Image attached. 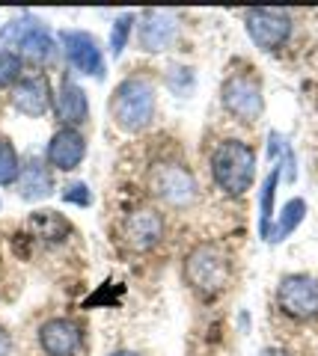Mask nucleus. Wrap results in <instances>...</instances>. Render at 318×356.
I'll return each mask as SVG.
<instances>
[{
	"label": "nucleus",
	"instance_id": "1a4fd4ad",
	"mask_svg": "<svg viewBox=\"0 0 318 356\" xmlns=\"http://www.w3.org/2000/svg\"><path fill=\"white\" fill-rule=\"evenodd\" d=\"M119 232H122V241L131 250L146 252L152 247H158L161 238H164V217L152 208H137L122 220Z\"/></svg>",
	"mask_w": 318,
	"mask_h": 356
},
{
	"label": "nucleus",
	"instance_id": "f257e3e1",
	"mask_svg": "<svg viewBox=\"0 0 318 356\" xmlns=\"http://www.w3.org/2000/svg\"><path fill=\"white\" fill-rule=\"evenodd\" d=\"M212 175L229 196L247 193L256 178V152L241 140H223L212 154Z\"/></svg>",
	"mask_w": 318,
	"mask_h": 356
},
{
	"label": "nucleus",
	"instance_id": "b1692460",
	"mask_svg": "<svg viewBox=\"0 0 318 356\" xmlns=\"http://www.w3.org/2000/svg\"><path fill=\"white\" fill-rule=\"evenodd\" d=\"M9 348H13V341H9V332L0 327V356H9Z\"/></svg>",
	"mask_w": 318,
	"mask_h": 356
},
{
	"label": "nucleus",
	"instance_id": "0eeeda50",
	"mask_svg": "<svg viewBox=\"0 0 318 356\" xmlns=\"http://www.w3.org/2000/svg\"><path fill=\"white\" fill-rule=\"evenodd\" d=\"M247 33L253 39L256 48L262 51H273L280 44H286V39L292 36V18L283 9H250L247 18Z\"/></svg>",
	"mask_w": 318,
	"mask_h": 356
},
{
	"label": "nucleus",
	"instance_id": "4468645a",
	"mask_svg": "<svg viewBox=\"0 0 318 356\" xmlns=\"http://www.w3.org/2000/svg\"><path fill=\"white\" fill-rule=\"evenodd\" d=\"M48 163L54 170H74L84 154H86V140L78 128H60L48 143Z\"/></svg>",
	"mask_w": 318,
	"mask_h": 356
},
{
	"label": "nucleus",
	"instance_id": "6e6552de",
	"mask_svg": "<svg viewBox=\"0 0 318 356\" xmlns=\"http://www.w3.org/2000/svg\"><path fill=\"white\" fill-rule=\"evenodd\" d=\"M223 107L241 122H253L262 116L265 98H262V86L256 77L250 74H232L223 83Z\"/></svg>",
	"mask_w": 318,
	"mask_h": 356
},
{
	"label": "nucleus",
	"instance_id": "f3484780",
	"mask_svg": "<svg viewBox=\"0 0 318 356\" xmlns=\"http://www.w3.org/2000/svg\"><path fill=\"white\" fill-rule=\"evenodd\" d=\"M303 214H306V202H303V199H289V202L283 205L277 222H273V229H271V238H268V241H271V243L286 241L292 232L303 222Z\"/></svg>",
	"mask_w": 318,
	"mask_h": 356
},
{
	"label": "nucleus",
	"instance_id": "6ab92c4d",
	"mask_svg": "<svg viewBox=\"0 0 318 356\" xmlns=\"http://www.w3.org/2000/svg\"><path fill=\"white\" fill-rule=\"evenodd\" d=\"M30 226L39 238H45V241H60V238L69 235V229H72L57 211H36L33 220H30Z\"/></svg>",
	"mask_w": 318,
	"mask_h": 356
},
{
	"label": "nucleus",
	"instance_id": "2eb2a0df",
	"mask_svg": "<svg viewBox=\"0 0 318 356\" xmlns=\"http://www.w3.org/2000/svg\"><path fill=\"white\" fill-rule=\"evenodd\" d=\"M54 110H57V119L65 128L81 125V122H86V116H90V104H86L84 89L78 83H72V81H63Z\"/></svg>",
	"mask_w": 318,
	"mask_h": 356
},
{
	"label": "nucleus",
	"instance_id": "39448f33",
	"mask_svg": "<svg viewBox=\"0 0 318 356\" xmlns=\"http://www.w3.org/2000/svg\"><path fill=\"white\" fill-rule=\"evenodd\" d=\"M0 42H13L15 48H21L24 57L36 60V63L54 57V36L39 18H30V15L9 21L3 33H0Z\"/></svg>",
	"mask_w": 318,
	"mask_h": 356
},
{
	"label": "nucleus",
	"instance_id": "5701e85b",
	"mask_svg": "<svg viewBox=\"0 0 318 356\" xmlns=\"http://www.w3.org/2000/svg\"><path fill=\"white\" fill-rule=\"evenodd\" d=\"M63 199H65V202H74V205H90L93 202V196H90V191H86V184H81V181H74V184L65 187Z\"/></svg>",
	"mask_w": 318,
	"mask_h": 356
},
{
	"label": "nucleus",
	"instance_id": "aec40b11",
	"mask_svg": "<svg viewBox=\"0 0 318 356\" xmlns=\"http://www.w3.org/2000/svg\"><path fill=\"white\" fill-rule=\"evenodd\" d=\"M18 175H21V163H18L13 143L0 140V184H13L18 181Z\"/></svg>",
	"mask_w": 318,
	"mask_h": 356
},
{
	"label": "nucleus",
	"instance_id": "ddd939ff",
	"mask_svg": "<svg viewBox=\"0 0 318 356\" xmlns=\"http://www.w3.org/2000/svg\"><path fill=\"white\" fill-rule=\"evenodd\" d=\"M13 104L18 113L24 116H45L48 107H51V83L45 74H30L24 81H18L13 89Z\"/></svg>",
	"mask_w": 318,
	"mask_h": 356
},
{
	"label": "nucleus",
	"instance_id": "20e7f679",
	"mask_svg": "<svg viewBox=\"0 0 318 356\" xmlns=\"http://www.w3.org/2000/svg\"><path fill=\"white\" fill-rule=\"evenodd\" d=\"M149 191L155 193L161 202L182 208V205L193 202L196 181L182 163H155L149 170Z\"/></svg>",
	"mask_w": 318,
	"mask_h": 356
},
{
	"label": "nucleus",
	"instance_id": "423d86ee",
	"mask_svg": "<svg viewBox=\"0 0 318 356\" xmlns=\"http://www.w3.org/2000/svg\"><path fill=\"white\" fill-rule=\"evenodd\" d=\"M277 303L294 321H310L318 315V280L306 273H292L277 288Z\"/></svg>",
	"mask_w": 318,
	"mask_h": 356
},
{
	"label": "nucleus",
	"instance_id": "393cba45",
	"mask_svg": "<svg viewBox=\"0 0 318 356\" xmlns=\"http://www.w3.org/2000/svg\"><path fill=\"white\" fill-rule=\"evenodd\" d=\"M111 356H140V353H134V350H116V353H111Z\"/></svg>",
	"mask_w": 318,
	"mask_h": 356
},
{
	"label": "nucleus",
	"instance_id": "412c9836",
	"mask_svg": "<svg viewBox=\"0 0 318 356\" xmlns=\"http://www.w3.org/2000/svg\"><path fill=\"white\" fill-rule=\"evenodd\" d=\"M131 27H134V15H131V13L119 15V18L113 21V30H111V54H113V57H119V54L125 51Z\"/></svg>",
	"mask_w": 318,
	"mask_h": 356
},
{
	"label": "nucleus",
	"instance_id": "9b49d317",
	"mask_svg": "<svg viewBox=\"0 0 318 356\" xmlns=\"http://www.w3.org/2000/svg\"><path fill=\"white\" fill-rule=\"evenodd\" d=\"M39 344L48 356H78L84 332L69 318H51L39 327Z\"/></svg>",
	"mask_w": 318,
	"mask_h": 356
},
{
	"label": "nucleus",
	"instance_id": "f8f14e48",
	"mask_svg": "<svg viewBox=\"0 0 318 356\" xmlns=\"http://www.w3.org/2000/svg\"><path fill=\"white\" fill-rule=\"evenodd\" d=\"M175 18L173 13H164V9H149V13L140 15V24H137V39H140V48L149 51V54H158V51H167L173 39H175Z\"/></svg>",
	"mask_w": 318,
	"mask_h": 356
},
{
	"label": "nucleus",
	"instance_id": "9d476101",
	"mask_svg": "<svg viewBox=\"0 0 318 356\" xmlns=\"http://www.w3.org/2000/svg\"><path fill=\"white\" fill-rule=\"evenodd\" d=\"M60 42L65 48V57H69V63L78 72L93 74V77H104L102 48H98V42L90 36V33H84V30H63Z\"/></svg>",
	"mask_w": 318,
	"mask_h": 356
},
{
	"label": "nucleus",
	"instance_id": "dca6fc26",
	"mask_svg": "<svg viewBox=\"0 0 318 356\" xmlns=\"http://www.w3.org/2000/svg\"><path fill=\"white\" fill-rule=\"evenodd\" d=\"M54 191V178L51 170L42 161H30L18 175V193L27 202H36V199H45Z\"/></svg>",
	"mask_w": 318,
	"mask_h": 356
},
{
	"label": "nucleus",
	"instance_id": "f03ea898",
	"mask_svg": "<svg viewBox=\"0 0 318 356\" xmlns=\"http://www.w3.org/2000/svg\"><path fill=\"white\" fill-rule=\"evenodd\" d=\"M111 113L116 128H122L128 134L149 128L152 116H155V89H152V83L143 81V77L122 81L111 98Z\"/></svg>",
	"mask_w": 318,
	"mask_h": 356
},
{
	"label": "nucleus",
	"instance_id": "4be33fe9",
	"mask_svg": "<svg viewBox=\"0 0 318 356\" xmlns=\"http://www.w3.org/2000/svg\"><path fill=\"white\" fill-rule=\"evenodd\" d=\"M21 77V54L0 51V86H9Z\"/></svg>",
	"mask_w": 318,
	"mask_h": 356
},
{
	"label": "nucleus",
	"instance_id": "a211bd4d",
	"mask_svg": "<svg viewBox=\"0 0 318 356\" xmlns=\"http://www.w3.org/2000/svg\"><path fill=\"white\" fill-rule=\"evenodd\" d=\"M277 181H280V166L271 170L265 184H262V196H259V235L262 238H271V229H273V193H277Z\"/></svg>",
	"mask_w": 318,
	"mask_h": 356
},
{
	"label": "nucleus",
	"instance_id": "7ed1b4c3",
	"mask_svg": "<svg viewBox=\"0 0 318 356\" xmlns=\"http://www.w3.org/2000/svg\"><path fill=\"white\" fill-rule=\"evenodd\" d=\"M184 280H188L193 291H200L202 297L221 294L229 285L226 252L221 247H214V243H200V247L191 250L188 259H184Z\"/></svg>",
	"mask_w": 318,
	"mask_h": 356
}]
</instances>
